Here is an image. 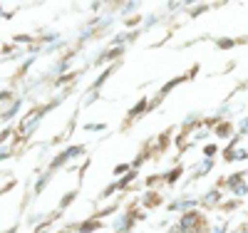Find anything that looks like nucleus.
I'll return each mask as SVG.
<instances>
[{
	"instance_id": "f03ea898",
	"label": "nucleus",
	"mask_w": 248,
	"mask_h": 233,
	"mask_svg": "<svg viewBox=\"0 0 248 233\" xmlns=\"http://www.w3.org/2000/svg\"><path fill=\"white\" fill-rule=\"evenodd\" d=\"M92 228H94V223H85V226H82L79 231H85V233H87V231H92Z\"/></svg>"
},
{
	"instance_id": "f257e3e1",
	"label": "nucleus",
	"mask_w": 248,
	"mask_h": 233,
	"mask_svg": "<svg viewBox=\"0 0 248 233\" xmlns=\"http://www.w3.org/2000/svg\"><path fill=\"white\" fill-rule=\"evenodd\" d=\"M196 221H199V218H196V214L184 216V221H181V228H184V233H191V226H194Z\"/></svg>"
},
{
	"instance_id": "7ed1b4c3",
	"label": "nucleus",
	"mask_w": 248,
	"mask_h": 233,
	"mask_svg": "<svg viewBox=\"0 0 248 233\" xmlns=\"http://www.w3.org/2000/svg\"><path fill=\"white\" fill-rule=\"evenodd\" d=\"M10 233H13V231H10Z\"/></svg>"
}]
</instances>
